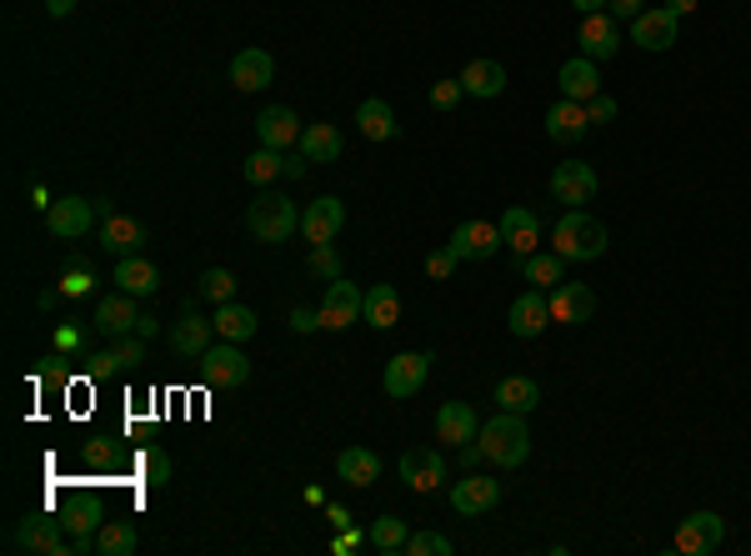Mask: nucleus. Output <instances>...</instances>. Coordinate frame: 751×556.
<instances>
[{
  "mask_svg": "<svg viewBox=\"0 0 751 556\" xmlns=\"http://www.w3.org/2000/svg\"><path fill=\"white\" fill-rule=\"evenodd\" d=\"M576 46H581V56H592V60H612L616 51H621V31H616V21H612L606 11L581 15Z\"/></svg>",
  "mask_w": 751,
  "mask_h": 556,
  "instance_id": "obj_20",
  "label": "nucleus"
},
{
  "mask_svg": "<svg viewBox=\"0 0 751 556\" xmlns=\"http://www.w3.org/2000/svg\"><path fill=\"white\" fill-rule=\"evenodd\" d=\"M506 326H512V336H522V341H531V336H541V331L551 326V301L541 291H522L512 301V311H506Z\"/></svg>",
  "mask_w": 751,
  "mask_h": 556,
  "instance_id": "obj_18",
  "label": "nucleus"
},
{
  "mask_svg": "<svg viewBox=\"0 0 751 556\" xmlns=\"http://www.w3.org/2000/svg\"><path fill=\"white\" fill-rule=\"evenodd\" d=\"M136 336H156V316H146V311H141V321H136Z\"/></svg>",
  "mask_w": 751,
  "mask_h": 556,
  "instance_id": "obj_60",
  "label": "nucleus"
},
{
  "mask_svg": "<svg viewBox=\"0 0 751 556\" xmlns=\"http://www.w3.org/2000/svg\"><path fill=\"white\" fill-rule=\"evenodd\" d=\"M676 21H682V15H672L666 5L641 11L637 21H631V41H637L641 51H672L676 46Z\"/></svg>",
  "mask_w": 751,
  "mask_h": 556,
  "instance_id": "obj_21",
  "label": "nucleus"
},
{
  "mask_svg": "<svg viewBox=\"0 0 751 556\" xmlns=\"http://www.w3.org/2000/svg\"><path fill=\"white\" fill-rule=\"evenodd\" d=\"M231 80H236V91H266V86L276 80L271 51H261V46L236 51V60H231Z\"/></svg>",
  "mask_w": 751,
  "mask_h": 556,
  "instance_id": "obj_22",
  "label": "nucleus"
},
{
  "mask_svg": "<svg viewBox=\"0 0 751 556\" xmlns=\"http://www.w3.org/2000/svg\"><path fill=\"white\" fill-rule=\"evenodd\" d=\"M301 131H306V125L296 121V111H291V105H271V111L256 115V136H261V146H271V151L296 146Z\"/></svg>",
  "mask_w": 751,
  "mask_h": 556,
  "instance_id": "obj_24",
  "label": "nucleus"
},
{
  "mask_svg": "<svg viewBox=\"0 0 751 556\" xmlns=\"http://www.w3.org/2000/svg\"><path fill=\"white\" fill-rule=\"evenodd\" d=\"M557 86H561V96L567 101H592V96H602V76H596V60L592 56H576V60H567V66L557 70Z\"/></svg>",
  "mask_w": 751,
  "mask_h": 556,
  "instance_id": "obj_30",
  "label": "nucleus"
},
{
  "mask_svg": "<svg viewBox=\"0 0 751 556\" xmlns=\"http://www.w3.org/2000/svg\"><path fill=\"white\" fill-rule=\"evenodd\" d=\"M136 321H141L136 296H125V291L101 296V307H96V331H101V336H131Z\"/></svg>",
  "mask_w": 751,
  "mask_h": 556,
  "instance_id": "obj_28",
  "label": "nucleus"
},
{
  "mask_svg": "<svg viewBox=\"0 0 751 556\" xmlns=\"http://www.w3.org/2000/svg\"><path fill=\"white\" fill-rule=\"evenodd\" d=\"M236 276L226 271V266H211V271H201V296L205 301H216V307H226V301H236Z\"/></svg>",
  "mask_w": 751,
  "mask_h": 556,
  "instance_id": "obj_43",
  "label": "nucleus"
},
{
  "mask_svg": "<svg viewBox=\"0 0 751 556\" xmlns=\"http://www.w3.org/2000/svg\"><path fill=\"white\" fill-rule=\"evenodd\" d=\"M136 471H141V481H146V487H166V481H171V456L160 452V446H141V452H136Z\"/></svg>",
  "mask_w": 751,
  "mask_h": 556,
  "instance_id": "obj_42",
  "label": "nucleus"
},
{
  "mask_svg": "<svg viewBox=\"0 0 751 556\" xmlns=\"http://www.w3.org/2000/svg\"><path fill=\"white\" fill-rule=\"evenodd\" d=\"M256 311L250 307H240V301H226V307H216V336L221 341H250L256 336Z\"/></svg>",
  "mask_w": 751,
  "mask_h": 556,
  "instance_id": "obj_39",
  "label": "nucleus"
},
{
  "mask_svg": "<svg viewBox=\"0 0 751 556\" xmlns=\"http://www.w3.org/2000/svg\"><path fill=\"white\" fill-rule=\"evenodd\" d=\"M60 522H66L76 552H96V532H101V522H105L101 497H70L66 507H60Z\"/></svg>",
  "mask_w": 751,
  "mask_h": 556,
  "instance_id": "obj_12",
  "label": "nucleus"
},
{
  "mask_svg": "<svg viewBox=\"0 0 751 556\" xmlns=\"http://www.w3.org/2000/svg\"><path fill=\"white\" fill-rule=\"evenodd\" d=\"M446 246H451L461 262H491L506 241H501V226H491V221H461Z\"/></svg>",
  "mask_w": 751,
  "mask_h": 556,
  "instance_id": "obj_13",
  "label": "nucleus"
},
{
  "mask_svg": "<svg viewBox=\"0 0 751 556\" xmlns=\"http://www.w3.org/2000/svg\"><path fill=\"white\" fill-rule=\"evenodd\" d=\"M246 226H250V236L256 241L281 246V241H291L301 231V211H296V201H285L281 191H261L246 211Z\"/></svg>",
  "mask_w": 751,
  "mask_h": 556,
  "instance_id": "obj_3",
  "label": "nucleus"
},
{
  "mask_svg": "<svg viewBox=\"0 0 751 556\" xmlns=\"http://www.w3.org/2000/svg\"><path fill=\"white\" fill-rule=\"evenodd\" d=\"M456 80H461V91L477 96V101H496V96L506 91V80H512V76H506V66H501V60H471V66L461 70Z\"/></svg>",
  "mask_w": 751,
  "mask_h": 556,
  "instance_id": "obj_31",
  "label": "nucleus"
},
{
  "mask_svg": "<svg viewBox=\"0 0 751 556\" xmlns=\"http://www.w3.org/2000/svg\"><path fill=\"white\" fill-rule=\"evenodd\" d=\"M211 331H216V321H205L201 311H195L191 301H186V307H181V321L171 326V352L181 356V362H191V356L201 362V356L211 352Z\"/></svg>",
  "mask_w": 751,
  "mask_h": 556,
  "instance_id": "obj_16",
  "label": "nucleus"
},
{
  "mask_svg": "<svg viewBox=\"0 0 751 556\" xmlns=\"http://www.w3.org/2000/svg\"><path fill=\"white\" fill-rule=\"evenodd\" d=\"M146 226H141L136 216H125V211H105V221H101V246H105V256H141L146 251Z\"/></svg>",
  "mask_w": 751,
  "mask_h": 556,
  "instance_id": "obj_14",
  "label": "nucleus"
},
{
  "mask_svg": "<svg viewBox=\"0 0 751 556\" xmlns=\"http://www.w3.org/2000/svg\"><path fill=\"white\" fill-rule=\"evenodd\" d=\"M361 321H366V326H375V331H391V326H396V321H401V296H396V286H371V291H366Z\"/></svg>",
  "mask_w": 751,
  "mask_h": 556,
  "instance_id": "obj_35",
  "label": "nucleus"
},
{
  "mask_svg": "<svg viewBox=\"0 0 751 556\" xmlns=\"http://www.w3.org/2000/svg\"><path fill=\"white\" fill-rule=\"evenodd\" d=\"M596 191H602V176H596L586 160H561L557 170H551V196H557L561 205H586L596 201Z\"/></svg>",
  "mask_w": 751,
  "mask_h": 556,
  "instance_id": "obj_9",
  "label": "nucleus"
},
{
  "mask_svg": "<svg viewBox=\"0 0 751 556\" xmlns=\"http://www.w3.org/2000/svg\"><path fill=\"white\" fill-rule=\"evenodd\" d=\"M311 271H316V276H326V281H336V276H346V271H341V262H336V251H330V241H326V246H316V251H311Z\"/></svg>",
  "mask_w": 751,
  "mask_h": 556,
  "instance_id": "obj_48",
  "label": "nucleus"
},
{
  "mask_svg": "<svg viewBox=\"0 0 751 556\" xmlns=\"http://www.w3.org/2000/svg\"><path fill=\"white\" fill-rule=\"evenodd\" d=\"M606 246H612L606 226L596 216H586L581 205H571L567 216L557 221V231H551V251L567 256V262H596V256H606Z\"/></svg>",
  "mask_w": 751,
  "mask_h": 556,
  "instance_id": "obj_2",
  "label": "nucleus"
},
{
  "mask_svg": "<svg viewBox=\"0 0 751 556\" xmlns=\"http://www.w3.org/2000/svg\"><path fill=\"white\" fill-rule=\"evenodd\" d=\"M80 346H86V336H80L76 326H60L56 331V352H80Z\"/></svg>",
  "mask_w": 751,
  "mask_h": 556,
  "instance_id": "obj_52",
  "label": "nucleus"
},
{
  "mask_svg": "<svg viewBox=\"0 0 751 556\" xmlns=\"http://www.w3.org/2000/svg\"><path fill=\"white\" fill-rule=\"evenodd\" d=\"M406 542H411V526L401 522L396 511H386V516H375V526H371V546H375V552L396 556V552H406Z\"/></svg>",
  "mask_w": 751,
  "mask_h": 556,
  "instance_id": "obj_41",
  "label": "nucleus"
},
{
  "mask_svg": "<svg viewBox=\"0 0 751 556\" xmlns=\"http://www.w3.org/2000/svg\"><path fill=\"white\" fill-rule=\"evenodd\" d=\"M316 326H321V316H311L306 307L291 311V331H301V336H306V331H316Z\"/></svg>",
  "mask_w": 751,
  "mask_h": 556,
  "instance_id": "obj_54",
  "label": "nucleus"
},
{
  "mask_svg": "<svg viewBox=\"0 0 751 556\" xmlns=\"http://www.w3.org/2000/svg\"><path fill=\"white\" fill-rule=\"evenodd\" d=\"M431 362H436L431 352H401V356H391V362H386V376H381L386 397H391V401L416 397V391L426 387V376H431Z\"/></svg>",
  "mask_w": 751,
  "mask_h": 556,
  "instance_id": "obj_8",
  "label": "nucleus"
},
{
  "mask_svg": "<svg viewBox=\"0 0 751 556\" xmlns=\"http://www.w3.org/2000/svg\"><path fill=\"white\" fill-rule=\"evenodd\" d=\"M641 11H647V0H606V15H612L616 25H621V21H637Z\"/></svg>",
  "mask_w": 751,
  "mask_h": 556,
  "instance_id": "obj_49",
  "label": "nucleus"
},
{
  "mask_svg": "<svg viewBox=\"0 0 751 556\" xmlns=\"http://www.w3.org/2000/svg\"><path fill=\"white\" fill-rule=\"evenodd\" d=\"M496 407L501 411H536L541 407V387H536L531 376H506V381H496Z\"/></svg>",
  "mask_w": 751,
  "mask_h": 556,
  "instance_id": "obj_36",
  "label": "nucleus"
},
{
  "mask_svg": "<svg viewBox=\"0 0 751 556\" xmlns=\"http://www.w3.org/2000/svg\"><path fill=\"white\" fill-rule=\"evenodd\" d=\"M596 316V291L581 281H561L557 291H551V321L557 326H586V321Z\"/></svg>",
  "mask_w": 751,
  "mask_h": 556,
  "instance_id": "obj_17",
  "label": "nucleus"
},
{
  "mask_svg": "<svg viewBox=\"0 0 751 556\" xmlns=\"http://www.w3.org/2000/svg\"><path fill=\"white\" fill-rule=\"evenodd\" d=\"M721 542H727V522H721L717 511H692V516H682V526H676L672 552H682V556H711Z\"/></svg>",
  "mask_w": 751,
  "mask_h": 556,
  "instance_id": "obj_7",
  "label": "nucleus"
},
{
  "mask_svg": "<svg viewBox=\"0 0 751 556\" xmlns=\"http://www.w3.org/2000/svg\"><path fill=\"white\" fill-rule=\"evenodd\" d=\"M356 131H361L366 141H396L401 136V121H396V111H391L386 101H361L356 105Z\"/></svg>",
  "mask_w": 751,
  "mask_h": 556,
  "instance_id": "obj_34",
  "label": "nucleus"
},
{
  "mask_svg": "<svg viewBox=\"0 0 751 556\" xmlns=\"http://www.w3.org/2000/svg\"><path fill=\"white\" fill-rule=\"evenodd\" d=\"M522 276L526 281L536 286V291H557L561 281H567V256H557V251H551V256H541V251H531V256H526L522 262Z\"/></svg>",
  "mask_w": 751,
  "mask_h": 556,
  "instance_id": "obj_38",
  "label": "nucleus"
},
{
  "mask_svg": "<svg viewBox=\"0 0 751 556\" xmlns=\"http://www.w3.org/2000/svg\"><path fill=\"white\" fill-rule=\"evenodd\" d=\"M346 226V205L336 201V196H316V201L301 211V236L311 241V246H326V241H336Z\"/></svg>",
  "mask_w": 751,
  "mask_h": 556,
  "instance_id": "obj_15",
  "label": "nucleus"
},
{
  "mask_svg": "<svg viewBox=\"0 0 751 556\" xmlns=\"http://www.w3.org/2000/svg\"><path fill=\"white\" fill-rule=\"evenodd\" d=\"M201 376H205V387L236 391L250 381V356L240 352V341H216V346L201 356Z\"/></svg>",
  "mask_w": 751,
  "mask_h": 556,
  "instance_id": "obj_5",
  "label": "nucleus"
},
{
  "mask_svg": "<svg viewBox=\"0 0 751 556\" xmlns=\"http://www.w3.org/2000/svg\"><path fill=\"white\" fill-rule=\"evenodd\" d=\"M501 241L512 246V256H531L536 246H541V221H536V211H526V205H512L506 216H501Z\"/></svg>",
  "mask_w": 751,
  "mask_h": 556,
  "instance_id": "obj_25",
  "label": "nucleus"
},
{
  "mask_svg": "<svg viewBox=\"0 0 751 556\" xmlns=\"http://www.w3.org/2000/svg\"><path fill=\"white\" fill-rule=\"evenodd\" d=\"M501 501V481L496 477H481V471H467V481L451 487V511L461 516H481V511H496Z\"/></svg>",
  "mask_w": 751,
  "mask_h": 556,
  "instance_id": "obj_19",
  "label": "nucleus"
},
{
  "mask_svg": "<svg viewBox=\"0 0 751 556\" xmlns=\"http://www.w3.org/2000/svg\"><path fill=\"white\" fill-rule=\"evenodd\" d=\"M366 311V291L351 281V276H336V281L326 286V296H321V331H346L351 321H361Z\"/></svg>",
  "mask_w": 751,
  "mask_h": 556,
  "instance_id": "obj_6",
  "label": "nucleus"
},
{
  "mask_svg": "<svg viewBox=\"0 0 751 556\" xmlns=\"http://www.w3.org/2000/svg\"><path fill=\"white\" fill-rule=\"evenodd\" d=\"M96 221V205L86 196H60V201L46 205V231L56 241H80Z\"/></svg>",
  "mask_w": 751,
  "mask_h": 556,
  "instance_id": "obj_11",
  "label": "nucleus"
},
{
  "mask_svg": "<svg viewBox=\"0 0 751 556\" xmlns=\"http://www.w3.org/2000/svg\"><path fill=\"white\" fill-rule=\"evenodd\" d=\"M96 291V271L86 262H66V276H60V296H91Z\"/></svg>",
  "mask_w": 751,
  "mask_h": 556,
  "instance_id": "obj_44",
  "label": "nucleus"
},
{
  "mask_svg": "<svg viewBox=\"0 0 751 556\" xmlns=\"http://www.w3.org/2000/svg\"><path fill=\"white\" fill-rule=\"evenodd\" d=\"M141 356H146V336H111V346L91 356V376L101 381V376L131 371V366H136Z\"/></svg>",
  "mask_w": 751,
  "mask_h": 556,
  "instance_id": "obj_29",
  "label": "nucleus"
},
{
  "mask_svg": "<svg viewBox=\"0 0 751 556\" xmlns=\"http://www.w3.org/2000/svg\"><path fill=\"white\" fill-rule=\"evenodd\" d=\"M136 546H141L136 522H121V516L101 522V532H96V552H101V556H131Z\"/></svg>",
  "mask_w": 751,
  "mask_h": 556,
  "instance_id": "obj_40",
  "label": "nucleus"
},
{
  "mask_svg": "<svg viewBox=\"0 0 751 556\" xmlns=\"http://www.w3.org/2000/svg\"><path fill=\"white\" fill-rule=\"evenodd\" d=\"M336 477H341L346 487H375V481H381V456H375L371 446H346V452L336 456Z\"/></svg>",
  "mask_w": 751,
  "mask_h": 556,
  "instance_id": "obj_32",
  "label": "nucleus"
},
{
  "mask_svg": "<svg viewBox=\"0 0 751 556\" xmlns=\"http://www.w3.org/2000/svg\"><path fill=\"white\" fill-rule=\"evenodd\" d=\"M477 432H481V421H477V411H471V401H446V407L436 411V442L467 446Z\"/></svg>",
  "mask_w": 751,
  "mask_h": 556,
  "instance_id": "obj_26",
  "label": "nucleus"
},
{
  "mask_svg": "<svg viewBox=\"0 0 751 556\" xmlns=\"http://www.w3.org/2000/svg\"><path fill=\"white\" fill-rule=\"evenodd\" d=\"M477 442H481V452H486V462L501 466V471H512V466H522L526 456H531V432H526L522 411H496L491 421H481Z\"/></svg>",
  "mask_w": 751,
  "mask_h": 556,
  "instance_id": "obj_1",
  "label": "nucleus"
},
{
  "mask_svg": "<svg viewBox=\"0 0 751 556\" xmlns=\"http://www.w3.org/2000/svg\"><path fill=\"white\" fill-rule=\"evenodd\" d=\"M456 462H461V471H477L486 462V452H481V442H467V446H456Z\"/></svg>",
  "mask_w": 751,
  "mask_h": 556,
  "instance_id": "obj_51",
  "label": "nucleus"
},
{
  "mask_svg": "<svg viewBox=\"0 0 751 556\" xmlns=\"http://www.w3.org/2000/svg\"><path fill=\"white\" fill-rule=\"evenodd\" d=\"M91 466H115V452H105V442L91 446Z\"/></svg>",
  "mask_w": 751,
  "mask_h": 556,
  "instance_id": "obj_57",
  "label": "nucleus"
},
{
  "mask_svg": "<svg viewBox=\"0 0 751 556\" xmlns=\"http://www.w3.org/2000/svg\"><path fill=\"white\" fill-rule=\"evenodd\" d=\"M111 281L121 286L125 296H156L160 291V271L146 262V256H121L111 271Z\"/></svg>",
  "mask_w": 751,
  "mask_h": 556,
  "instance_id": "obj_33",
  "label": "nucleus"
},
{
  "mask_svg": "<svg viewBox=\"0 0 751 556\" xmlns=\"http://www.w3.org/2000/svg\"><path fill=\"white\" fill-rule=\"evenodd\" d=\"M406 552L411 556H451L456 542H451V536H441V532H411Z\"/></svg>",
  "mask_w": 751,
  "mask_h": 556,
  "instance_id": "obj_45",
  "label": "nucleus"
},
{
  "mask_svg": "<svg viewBox=\"0 0 751 556\" xmlns=\"http://www.w3.org/2000/svg\"><path fill=\"white\" fill-rule=\"evenodd\" d=\"M396 477L406 481L411 491H436L446 481V456L431 452V446H406L396 462Z\"/></svg>",
  "mask_w": 751,
  "mask_h": 556,
  "instance_id": "obj_10",
  "label": "nucleus"
},
{
  "mask_svg": "<svg viewBox=\"0 0 751 556\" xmlns=\"http://www.w3.org/2000/svg\"><path fill=\"white\" fill-rule=\"evenodd\" d=\"M301 156L311 160V166H330V160H341V151H346V136L336 131L330 121H311L306 131H301Z\"/></svg>",
  "mask_w": 751,
  "mask_h": 556,
  "instance_id": "obj_27",
  "label": "nucleus"
},
{
  "mask_svg": "<svg viewBox=\"0 0 751 556\" xmlns=\"http://www.w3.org/2000/svg\"><path fill=\"white\" fill-rule=\"evenodd\" d=\"M361 542H366V536L356 532V526H341V536H336V546H330V552H341V556H346V552H356Z\"/></svg>",
  "mask_w": 751,
  "mask_h": 556,
  "instance_id": "obj_53",
  "label": "nucleus"
},
{
  "mask_svg": "<svg viewBox=\"0 0 751 556\" xmlns=\"http://www.w3.org/2000/svg\"><path fill=\"white\" fill-rule=\"evenodd\" d=\"M461 96H467V91H461V80H436V86H431V105H436V111H456V105H461Z\"/></svg>",
  "mask_w": 751,
  "mask_h": 556,
  "instance_id": "obj_47",
  "label": "nucleus"
},
{
  "mask_svg": "<svg viewBox=\"0 0 751 556\" xmlns=\"http://www.w3.org/2000/svg\"><path fill=\"white\" fill-rule=\"evenodd\" d=\"M586 115H592V125H606V121H616V101L612 96H592V101H586Z\"/></svg>",
  "mask_w": 751,
  "mask_h": 556,
  "instance_id": "obj_50",
  "label": "nucleus"
},
{
  "mask_svg": "<svg viewBox=\"0 0 751 556\" xmlns=\"http://www.w3.org/2000/svg\"><path fill=\"white\" fill-rule=\"evenodd\" d=\"M666 11H672V15H692L696 0H666Z\"/></svg>",
  "mask_w": 751,
  "mask_h": 556,
  "instance_id": "obj_59",
  "label": "nucleus"
},
{
  "mask_svg": "<svg viewBox=\"0 0 751 556\" xmlns=\"http://www.w3.org/2000/svg\"><path fill=\"white\" fill-rule=\"evenodd\" d=\"M581 15H596V11H606V0H571Z\"/></svg>",
  "mask_w": 751,
  "mask_h": 556,
  "instance_id": "obj_58",
  "label": "nucleus"
},
{
  "mask_svg": "<svg viewBox=\"0 0 751 556\" xmlns=\"http://www.w3.org/2000/svg\"><path fill=\"white\" fill-rule=\"evenodd\" d=\"M311 160L306 156H285V181H296V176H306Z\"/></svg>",
  "mask_w": 751,
  "mask_h": 556,
  "instance_id": "obj_55",
  "label": "nucleus"
},
{
  "mask_svg": "<svg viewBox=\"0 0 751 556\" xmlns=\"http://www.w3.org/2000/svg\"><path fill=\"white\" fill-rule=\"evenodd\" d=\"M70 5H76V0H46V15H51V21H66Z\"/></svg>",
  "mask_w": 751,
  "mask_h": 556,
  "instance_id": "obj_56",
  "label": "nucleus"
},
{
  "mask_svg": "<svg viewBox=\"0 0 751 556\" xmlns=\"http://www.w3.org/2000/svg\"><path fill=\"white\" fill-rule=\"evenodd\" d=\"M11 546H15V552H35V556H70V552H76L66 522H60V516H51V511H31V516H21V522H15V532H11Z\"/></svg>",
  "mask_w": 751,
  "mask_h": 556,
  "instance_id": "obj_4",
  "label": "nucleus"
},
{
  "mask_svg": "<svg viewBox=\"0 0 751 556\" xmlns=\"http://www.w3.org/2000/svg\"><path fill=\"white\" fill-rule=\"evenodd\" d=\"M456 266H461V256H456L451 246H441V251H431V256H426V276H431V281H451Z\"/></svg>",
  "mask_w": 751,
  "mask_h": 556,
  "instance_id": "obj_46",
  "label": "nucleus"
},
{
  "mask_svg": "<svg viewBox=\"0 0 751 556\" xmlns=\"http://www.w3.org/2000/svg\"><path fill=\"white\" fill-rule=\"evenodd\" d=\"M586 131H592V115H586L581 101H567V96H561V101L547 111V136L557 141V146H576Z\"/></svg>",
  "mask_w": 751,
  "mask_h": 556,
  "instance_id": "obj_23",
  "label": "nucleus"
},
{
  "mask_svg": "<svg viewBox=\"0 0 751 556\" xmlns=\"http://www.w3.org/2000/svg\"><path fill=\"white\" fill-rule=\"evenodd\" d=\"M240 176H246L250 186H261V191H271L276 181H285V156H281V151H271V146H261L256 156H246Z\"/></svg>",
  "mask_w": 751,
  "mask_h": 556,
  "instance_id": "obj_37",
  "label": "nucleus"
}]
</instances>
